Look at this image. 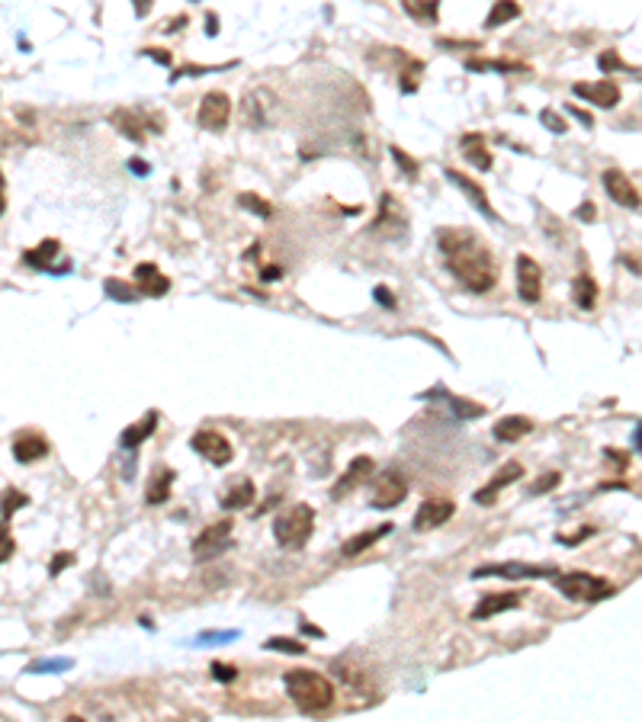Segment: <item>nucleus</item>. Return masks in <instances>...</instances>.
Masks as SVG:
<instances>
[{
    "label": "nucleus",
    "mask_w": 642,
    "mask_h": 722,
    "mask_svg": "<svg viewBox=\"0 0 642 722\" xmlns=\"http://www.w3.org/2000/svg\"><path fill=\"white\" fill-rule=\"evenodd\" d=\"M440 250L447 254V267L469 292H489L498 283V267L489 244L469 228H440Z\"/></svg>",
    "instance_id": "obj_1"
},
{
    "label": "nucleus",
    "mask_w": 642,
    "mask_h": 722,
    "mask_svg": "<svg viewBox=\"0 0 642 722\" xmlns=\"http://www.w3.org/2000/svg\"><path fill=\"white\" fill-rule=\"evenodd\" d=\"M283 684H286V694H289V700L296 703V709L305 716H318L334 703V687H331V681L321 677L318 671L296 668V671H286Z\"/></svg>",
    "instance_id": "obj_2"
},
{
    "label": "nucleus",
    "mask_w": 642,
    "mask_h": 722,
    "mask_svg": "<svg viewBox=\"0 0 642 722\" xmlns=\"http://www.w3.org/2000/svg\"><path fill=\"white\" fill-rule=\"evenodd\" d=\"M315 533V511L308 504H296L273 520V536L283 549H302Z\"/></svg>",
    "instance_id": "obj_3"
},
{
    "label": "nucleus",
    "mask_w": 642,
    "mask_h": 722,
    "mask_svg": "<svg viewBox=\"0 0 642 722\" xmlns=\"http://www.w3.org/2000/svg\"><path fill=\"white\" fill-rule=\"evenodd\" d=\"M556 578V590L566 600H581V604H597V600L614 594V584L604 581L588 571H568V575H552Z\"/></svg>",
    "instance_id": "obj_4"
},
{
    "label": "nucleus",
    "mask_w": 642,
    "mask_h": 722,
    "mask_svg": "<svg viewBox=\"0 0 642 722\" xmlns=\"http://www.w3.org/2000/svg\"><path fill=\"white\" fill-rule=\"evenodd\" d=\"M405 498H408V485H405V475L402 472L385 469V472L376 475L373 494H370V504L376 507V511H392V507H398Z\"/></svg>",
    "instance_id": "obj_5"
},
{
    "label": "nucleus",
    "mask_w": 642,
    "mask_h": 722,
    "mask_svg": "<svg viewBox=\"0 0 642 722\" xmlns=\"http://www.w3.org/2000/svg\"><path fill=\"white\" fill-rule=\"evenodd\" d=\"M225 549H231V520L212 523V527H206L203 533L196 536L193 540V559L196 562H212V559L222 556Z\"/></svg>",
    "instance_id": "obj_6"
},
{
    "label": "nucleus",
    "mask_w": 642,
    "mask_h": 722,
    "mask_svg": "<svg viewBox=\"0 0 642 722\" xmlns=\"http://www.w3.org/2000/svg\"><path fill=\"white\" fill-rule=\"evenodd\" d=\"M189 446H193V453H199V456L212 465H228L231 456H235V446L218 431H196L193 437H189Z\"/></svg>",
    "instance_id": "obj_7"
},
{
    "label": "nucleus",
    "mask_w": 642,
    "mask_h": 722,
    "mask_svg": "<svg viewBox=\"0 0 642 722\" xmlns=\"http://www.w3.org/2000/svg\"><path fill=\"white\" fill-rule=\"evenodd\" d=\"M231 119V100L228 93L222 91H212L203 97V103H199V112H196V122H199V129H206V132H222L225 125H228Z\"/></svg>",
    "instance_id": "obj_8"
},
{
    "label": "nucleus",
    "mask_w": 642,
    "mask_h": 722,
    "mask_svg": "<svg viewBox=\"0 0 642 722\" xmlns=\"http://www.w3.org/2000/svg\"><path fill=\"white\" fill-rule=\"evenodd\" d=\"M549 578L556 575L552 565H527V562H498V565H482V569L472 571V578Z\"/></svg>",
    "instance_id": "obj_9"
},
{
    "label": "nucleus",
    "mask_w": 642,
    "mask_h": 722,
    "mask_svg": "<svg viewBox=\"0 0 642 722\" xmlns=\"http://www.w3.org/2000/svg\"><path fill=\"white\" fill-rule=\"evenodd\" d=\"M517 292L524 302H539V296H543V270L527 254L517 257Z\"/></svg>",
    "instance_id": "obj_10"
},
{
    "label": "nucleus",
    "mask_w": 642,
    "mask_h": 722,
    "mask_svg": "<svg viewBox=\"0 0 642 722\" xmlns=\"http://www.w3.org/2000/svg\"><path fill=\"white\" fill-rule=\"evenodd\" d=\"M373 469H376V459H373V456H356L354 462H350L347 472L337 479V485H334V491H331V498H334V501L347 498V494L354 491L356 485H363V482L373 479Z\"/></svg>",
    "instance_id": "obj_11"
},
{
    "label": "nucleus",
    "mask_w": 642,
    "mask_h": 722,
    "mask_svg": "<svg viewBox=\"0 0 642 722\" xmlns=\"http://www.w3.org/2000/svg\"><path fill=\"white\" fill-rule=\"evenodd\" d=\"M575 97L585 100L591 106H600V110H614L620 103V87L614 81H597V83H575L572 87Z\"/></svg>",
    "instance_id": "obj_12"
},
{
    "label": "nucleus",
    "mask_w": 642,
    "mask_h": 722,
    "mask_svg": "<svg viewBox=\"0 0 642 722\" xmlns=\"http://www.w3.org/2000/svg\"><path fill=\"white\" fill-rule=\"evenodd\" d=\"M453 514H456L453 501H443V498L424 501V504L418 507V514H414V530H418V533H424V530H437V527H443Z\"/></svg>",
    "instance_id": "obj_13"
},
{
    "label": "nucleus",
    "mask_w": 642,
    "mask_h": 722,
    "mask_svg": "<svg viewBox=\"0 0 642 722\" xmlns=\"http://www.w3.org/2000/svg\"><path fill=\"white\" fill-rule=\"evenodd\" d=\"M604 190L610 193V199L617 202V206L623 209H639V190L633 187V180H629L623 170H604Z\"/></svg>",
    "instance_id": "obj_14"
},
{
    "label": "nucleus",
    "mask_w": 642,
    "mask_h": 722,
    "mask_svg": "<svg viewBox=\"0 0 642 722\" xmlns=\"http://www.w3.org/2000/svg\"><path fill=\"white\" fill-rule=\"evenodd\" d=\"M270 106H273V93L267 87H257L245 97V122L251 129H267L270 125Z\"/></svg>",
    "instance_id": "obj_15"
},
{
    "label": "nucleus",
    "mask_w": 642,
    "mask_h": 722,
    "mask_svg": "<svg viewBox=\"0 0 642 722\" xmlns=\"http://www.w3.org/2000/svg\"><path fill=\"white\" fill-rule=\"evenodd\" d=\"M135 289H139V296L160 299V296H168L170 279L164 276V273H160L154 264H139V267H135Z\"/></svg>",
    "instance_id": "obj_16"
},
{
    "label": "nucleus",
    "mask_w": 642,
    "mask_h": 722,
    "mask_svg": "<svg viewBox=\"0 0 642 722\" xmlns=\"http://www.w3.org/2000/svg\"><path fill=\"white\" fill-rule=\"evenodd\" d=\"M447 180L453 183V187H460L462 193H466L469 199L475 202V209H479L482 216H485V219H491V222H495V219H498V212H495V209H491L489 196H485V190H482L479 183H475V180H469V177H466V174H460V170H447Z\"/></svg>",
    "instance_id": "obj_17"
},
{
    "label": "nucleus",
    "mask_w": 642,
    "mask_h": 722,
    "mask_svg": "<svg viewBox=\"0 0 642 722\" xmlns=\"http://www.w3.org/2000/svg\"><path fill=\"white\" fill-rule=\"evenodd\" d=\"M514 607H520V594H514V590H508V594H485L472 607V619H491L504 610H514Z\"/></svg>",
    "instance_id": "obj_18"
},
{
    "label": "nucleus",
    "mask_w": 642,
    "mask_h": 722,
    "mask_svg": "<svg viewBox=\"0 0 642 722\" xmlns=\"http://www.w3.org/2000/svg\"><path fill=\"white\" fill-rule=\"evenodd\" d=\"M520 475H524V465H520V462H508L501 472L489 482V485L482 488V491H475V504H495V498L501 494V488H508L510 482H517Z\"/></svg>",
    "instance_id": "obj_19"
},
{
    "label": "nucleus",
    "mask_w": 642,
    "mask_h": 722,
    "mask_svg": "<svg viewBox=\"0 0 642 722\" xmlns=\"http://www.w3.org/2000/svg\"><path fill=\"white\" fill-rule=\"evenodd\" d=\"M45 453H49V443H45L42 433H20V437L13 440V456H16V462H23V465L39 462Z\"/></svg>",
    "instance_id": "obj_20"
},
{
    "label": "nucleus",
    "mask_w": 642,
    "mask_h": 722,
    "mask_svg": "<svg viewBox=\"0 0 642 722\" xmlns=\"http://www.w3.org/2000/svg\"><path fill=\"white\" fill-rule=\"evenodd\" d=\"M530 431H533L530 417L508 414V417H501V421L495 424V440H501V443H517V440H524Z\"/></svg>",
    "instance_id": "obj_21"
},
{
    "label": "nucleus",
    "mask_w": 642,
    "mask_h": 722,
    "mask_svg": "<svg viewBox=\"0 0 642 722\" xmlns=\"http://www.w3.org/2000/svg\"><path fill=\"white\" fill-rule=\"evenodd\" d=\"M110 122L116 125V129L126 135L129 141H135V145H141V141H145V122H141L139 112H132V110H116V112L110 116Z\"/></svg>",
    "instance_id": "obj_22"
},
{
    "label": "nucleus",
    "mask_w": 642,
    "mask_h": 722,
    "mask_svg": "<svg viewBox=\"0 0 642 722\" xmlns=\"http://www.w3.org/2000/svg\"><path fill=\"white\" fill-rule=\"evenodd\" d=\"M154 427H158V411H148L145 421H139V424H132V427H126V431H122L119 443L126 446V450H135V446H141L148 437H151Z\"/></svg>",
    "instance_id": "obj_23"
},
{
    "label": "nucleus",
    "mask_w": 642,
    "mask_h": 722,
    "mask_svg": "<svg viewBox=\"0 0 642 722\" xmlns=\"http://www.w3.org/2000/svg\"><path fill=\"white\" fill-rule=\"evenodd\" d=\"M392 533V523H383V527H376V530H366V533H360V536H354V540H347L344 542V556H360L363 549H370L373 542H379L383 536H389Z\"/></svg>",
    "instance_id": "obj_24"
},
{
    "label": "nucleus",
    "mask_w": 642,
    "mask_h": 722,
    "mask_svg": "<svg viewBox=\"0 0 642 722\" xmlns=\"http://www.w3.org/2000/svg\"><path fill=\"white\" fill-rule=\"evenodd\" d=\"M462 151H466V161L475 167V170H491V154L482 148V135H462Z\"/></svg>",
    "instance_id": "obj_25"
},
{
    "label": "nucleus",
    "mask_w": 642,
    "mask_h": 722,
    "mask_svg": "<svg viewBox=\"0 0 642 722\" xmlns=\"http://www.w3.org/2000/svg\"><path fill=\"white\" fill-rule=\"evenodd\" d=\"M254 494H257V491H254V485L247 479L245 482H235V485H231V491L222 498V507H225V511H241V507H251L254 504Z\"/></svg>",
    "instance_id": "obj_26"
},
{
    "label": "nucleus",
    "mask_w": 642,
    "mask_h": 722,
    "mask_svg": "<svg viewBox=\"0 0 642 722\" xmlns=\"http://www.w3.org/2000/svg\"><path fill=\"white\" fill-rule=\"evenodd\" d=\"M572 296L581 312H594V305H597V283H594L591 276H575Z\"/></svg>",
    "instance_id": "obj_27"
},
{
    "label": "nucleus",
    "mask_w": 642,
    "mask_h": 722,
    "mask_svg": "<svg viewBox=\"0 0 642 722\" xmlns=\"http://www.w3.org/2000/svg\"><path fill=\"white\" fill-rule=\"evenodd\" d=\"M517 16H520V4H517V0H495L491 13L485 16V29H498V26H504V23L517 20Z\"/></svg>",
    "instance_id": "obj_28"
},
{
    "label": "nucleus",
    "mask_w": 642,
    "mask_h": 722,
    "mask_svg": "<svg viewBox=\"0 0 642 722\" xmlns=\"http://www.w3.org/2000/svg\"><path fill=\"white\" fill-rule=\"evenodd\" d=\"M58 250H62V248H58V241H55V238H49V241H42L39 248L26 250L23 257H26V264H29V267H42V270H49L52 260L58 257Z\"/></svg>",
    "instance_id": "obj_29"
},
{
    "label": "nucleus",
    "mask_w": 642,
    "mask_h": 722,
    "mask_svg": "<svg viewBox=\"0 0 642 722\" xmlns=\"http://www.w3.org/2000/svg\"><path fill=\"white\" fill-rule=\"evenodd\" d=\"M170 485H174V472H170V469L158 472V479H154L151 485H148L145 501H148V504H164V501L170 498Z\"/></svg>",
    "instance_id": "obj_30"
},
{
    "label": "nucleus",
    "mask_w": 642,
    "mask_h": 722,
    "mask_svg": "<svg viewBox=\"0 0 642 722\" xmlns=\"http://www.w3.org/2000/svg\"><path fill=\"white\" fill-rule=\"evenodd\" d=\"M408 16H414L418 23H437L440 16V0H405Z\"/></svg>",
    "instance_id": "obj_31"
},
{
    "label": "nucleus",
    "mask_w": 642,
    "mask_h": 722,
    "mask_svg": "<svg viewBox=\"0 0 642 722\" xmlns=\"http://www.w3.org/2000/svg\"><path fill=\"white\" fill-rule=\"evenodd\" d=\"M103 289H106V296H110V299H116V302H135V299H139V289H135V286H129L126 279H119V276L106 279Z\"/></svg>",
    "instance_id": "obj_32"
},
{
    "label": "nucleus",
    "mask_w": 642,
    "mask_h": 722,
    "mask_svg": "<svg viewBox=\"0 0 642 722\" xmlns=\"http://www.w3.org/2000/svg\"><path fill=\"white\" fill-rule=\"evenodd\" d=\"M29 498L23 491H16V488H7V491L0 494V520H10L13 517V511H20V507H26Z\"/></svg>",
    "instance_id": "obj_33"
},
{
    "label": "nucleus",
    "mask_w": 642,
    "mask_h": 722,
    "mask_svg": "<svg viewBox=\"0 0 642 722\" xmlns=\"http://www.w3.org/2000/svg\"><path fill=\"white\" fill-rule=\"evenodd\" d=\"M238 206L247 209V212H254V216H260V219H270L273 216V206L264 199V196H257V193H241V196H238Z\"/></svg>",
    "instance_id": "obj_34"
},
{
    "label": "nucleus",
    "mask_w": 642,
    "mask_h": 722,
    "mask_svg": "<svg viewBox=\"0 0 642 722\" xmlns=\"http://www.w3.org/2000/svg\"><path fill=\"white\" fill-rule=\"evenodd\" d=\"M267 652H286V655H305V646L299 639H286V636H273L264 642Z\"/></svg>",
    "instance_id": "obj_35"
},
{
    "label": "nucleus",
    "mask_w": 642,
    "mask_h": 722,
    "mask_svg": "<svg viewBox=\"0 0 642 722\" xmlns=\"http://www.w3.org/2000/svg\"><path fill=\"white\" fill-rule=\"evenodd\" d=\"M440 392H443V389H440ZM443 395H447V392H443ZM447 402H450V408H456V414H460V417H482V414H485V408H482V404L466 402V398L447 395Z\"/></svg>",
    "instance_id": "obj_36"
},
{
    "label": "nucleus",
    "mask_w": 642,
    "mask_h": 722,
    "mask_svg": "<svg viewBox=\"0 0 642 722\" xmlns=\"http://www.w3.org/2000/svg\"><path fill=\"white\" fill-rule=\"evenodd\" d=\"M71 665H74L71 658H52V661H33L26 671L29 674H49V671H68Z\"/></svg>",
    "instance_id": "obj_37"
},
{
    "label": "nucleus",
    "mask_w": 642,
    "mask_h": 722,
    "mask_svg": "<svg viewBox=\"0 0 642 722\" xmlns=\"http://www.w3.org/2000/svg\"><path fill=\"white\" fill-rule=\"evenodd\" d=\"M559 482H562V472H543L530 485V494H549L552 488H559Z\"/></svg>",
    "instance_id": "obj_38"
},
{
    "label": "nucleus",
    "mask_w": 642,
    "mask_h": 722,
    "mask_svg": "<svg viewBox=\"0 0 642 722\" xmlns=\"http://www.w3.org/2000/svg\"><path fill=\"white\" fill-rule=\"evenodd\" d=\"M597 64H600V71H604V74H607V71H629V64L620 62V55H617V52H604V55L597 58Z\"/></svg>",
    "instance_id": "obj_39"
},
{
    "label": "nucleus",
    "mask_w": 642,
    "mask_h": 722,
    "mask_svg": "<svg viewBox=\"0 0 642 722\" xmlns=\"http://www.w3.org/2000/svg\"><path fill=\"white\" fill-rule=\"evenodd\" d=\"M539 122H543L549 132H556V135H566V132H568L566 122H562V116H556L552 110H543V112H539Z\"/></svg>",
    "instance_id": "obj_40"
},
{
    "label": "nucleus",
    "mask_w": 642,
    "mask_h": 722,
    "mask_svg": "<svg viewBox=\"0 0 642 722\" xmlns=\"http://www.w3.org/2000/svg\"><path fill=\"white\" fill-rule=\"evenodd\" d=\"M392 158H395V164L402 167V170H405L408 177H414V174H418V161H414V158H408V151H402V148H398V145L392 148Z\"/></svg>",
    "instance_id": "obj_41"
},
{
    "label": "nucleus",
    "mask_w": 642,
    "mask_h": 722,
    "mask_svg": "<svg viewBox=\"0 0 642 722\" xmlns=\"http://www.w3.org/2000/svg\"><path fill=\"white\" fill-rule=\"evenodd\" d=\"M71 565H74V552H58V556L52 559V565H49V575L58 578L64 569H71Z\"/></svg>",
    "instance_id": "obj_42"
},
{
    "label": "nucleus",
    "mask_w": 642,
    "mask_h": 722,
    "mask_svg": "<svg viewBox=\"0 0 642 722\" xmlns=\"http://www.w3.org/2000/svg\"><path fill=\"white\" fill-rule=\"evenodd\" d=\"M212 677H216V681H222V684H231L238 677V668L235 665H222V661H216V665H212Z\"/></svg>",
    "instance_id": "obj_43"
},
{
    "label": "nucleus",
    "mask_w": 642,
    "mask_h": 722,
    "mask_svg": "<svg viewBox=\"0 0 642 722\" xmlns=\"http://www.w3.org/2000/svg\"><path fill=\"white\" fill-rule=\"evenodd\" d=\"M373 299H376L383 308H389V312H395V305H398L395 296H392V292L385 289V286H376V289H373Z\"/></svg>",
    "instance_id": "obj_44"
},
{
    "label": "nucleus",
    "mask_w": 642,
    "mask_h": 722,
    "mask_svg": "<svg viewBox=\"0 0 642 722\" xmlns=\"http://www.w3.org/2000/svg\"><path fill=\"white\" fill-rule=\"evenodd\" d=\"M7 556H13V540L7 533V520H0V562Z\"/></svg>",
    "instance_id": "obj_45"
},
{
    "label": "nucleus",
    "mask_w": 642,
    "mask_h": 722,
    "mask_svg": "<svg viewBox=\"0 0 642 722\" xmlns=\"http://www.w3.org/2000/svg\"><path fill=\"white\" fill-rule=\"evenodd\" d=\"M235 636H238V629H225V632H199V646H206L209 639L225 642V639H235Z\"/></svg>",
    "instance_id": "obj_46"
},
{
    "label": "nucleus",
    "mask_w": 642,
    "mask_h": 722,
    "mask_svg": "<svg viewBox=\"0 0 642 722\" xmlns=\"http://www.w3.org/2000/svg\"><path fill=\"white\" fill-rule=\"evenodd\" d=\"M585 536H594V527L578 530L575 536H559V542H562V546H578V542H585Z\"/></svg>",
    "instance_id": "obj_47"
},
{
    "label": "nucleus",
    "mask_w": 642,
    "mask_h": 722,
    "mask_svg": "<svg viewBox=\"0 0 642 722\" xmlns=\"http://www.w3.org/2000/svg\"><path fill=\"white\" fill-rule=\"evenodd\" d=\"M566 112H568V116H575V119H578V122H581V125H588V129H591V125H594V119H591V112H585V110H578V106H575V103H568V106H566Z\"/></svg>",
    "instance_id": "obj_48"
},
{
    "label": "nucleus",
    "mask_w": 642,
    "mask_h": 722,
    "mask_svg": "<svg viewBox=\"0 0 642 722\" xmlns=\"http://www.w3.org/2000/svg\"><path fill=\"white\" fill-rule=\"evenodd\" d=\"M141 55H148L151 62H158V64H168L170 68V52H164V49H145Z\"/></svg>",
    "instance_id": "obj_49"
},
{
    "label": "nucleus",
    "mask_w": 642,
    "mask_h": 722,
    "mask_svg": "<svg viewBox=\"0 0 642 722\" xmlns=\"http://www.w3.org/2000/svg\"><path fill=\"white\" fill-rule=\"evenodd\" d=\"M7 212V177H4V170H0V216Z\"/></svg>",
    "instance_id": "obj_50"
},
{
    "label": "nucleus",
    "mask_w": 642,
    "mask_h": 722,
    "mask_svg": "<svg viewBox=\"0 0 642 722\" xmlns=\"http://www.w3.org/2000/svg\"><path fill=\"white\" fill-rule=\"evenodd\" d=\"M132 7H135V16H148L151 13V0H132Z\"/></svg>",
    "instance_id": "obj_51"
},
{
    "label": "nucleus",
    "mask_w": 642,
    "mask_h": 722,
    "mask_svg": "<svg viewBox=\"0 0 642 722\" xmlns=\"http://www.w3.org/2000/svg\"><path fill=\"white\" fill-rule=\"evenodd\" d=\"M302 632H305V636H315V639H325V629H318V626H312V623H302Z\"/></svg>",
    "instance_id": "obj_52"
},
{
    "label": "nucleus",
    "mask_w": 642,
    "mask_h": 722,
    "mask_svg": "<svg viewBox=\"0 0 642 722\" xmlns=\"http://www.w3.org/2000/svg\"><path fill=\"white\" fill-rule=\"evenodd\" d=\"M218 33V20H216V13H209L206 16V35H216Z\"/></svg>",
    "instance_id": "obj_53"
},
{
    "label": "nucleus",
    "mask_w": 642,
    "mask_h": 722,
    "mask_svg": "<svg viewBox=\"0 0 642 722\" xmlns=\"http://www.w3.org/2000/svg\"><path fill=\"white\" fill-rule=\"evenodd\" d=\"M594 216H597V212H594V202H585V206H581V219H585V222H594Z\"/></svg>",
    "instance_id": "obj_54"
},
{
    "label": "nucleus",
    "mask_w": 642,
    "mask_h": 722,
    "mask_svg": "<svg viewBox=\"0 0 642 722\" xmlns=\"http://www.w3.org/2000/svg\"><path fill=\"white\" fill-rule=\"evenodd\" d=\"M129 167H132L135 174H148V170H151V167H148L145 161H132V164H129Z\"/></svg>",
    "instance_id": "obj_55"
},
{
    "label": "nucleus",
    "mask_w": 642,
    "mask_h": 722,
    "mask_svg": "<svg viewBox=\"0 0 642 722\" xmlns=\"http://www.w3.org/2000/svg\"><path fill=\"white\" fill-rule=\"evenodd\" d=\"M260 276H264V283H270V279H276V276H279V270H276V267H267V270L260 273Z\"/></svg>",
    "instance_id": "obj_56"
},
{
    "label": "nucleus",
    "mask_w": 642,
    "mask_h": 722,
    "mask_svg": "<svg viewBox=\"0 0 642 722\" xmlns=\"http://www.w3.org/2000/svg\"><path fill=\"white\" fill-rule=\"evenodd\" d=\"M623 264H626V267H629V270H633V273H639V264H636V260H633V254H623Z\"/></svg>",
    "instance_id": "obj_57"
}]
</instances>
